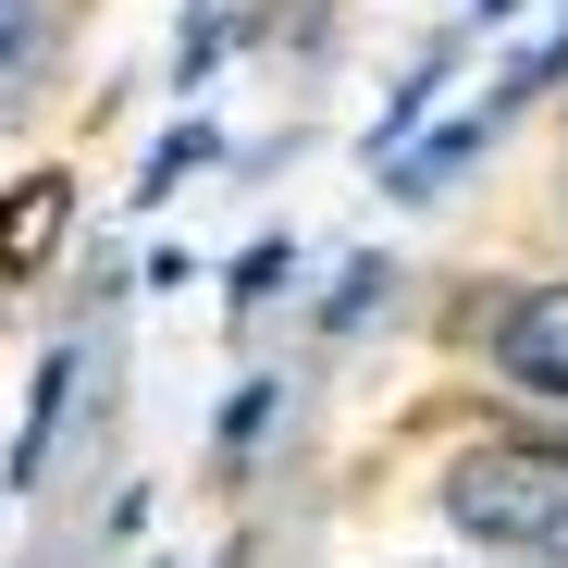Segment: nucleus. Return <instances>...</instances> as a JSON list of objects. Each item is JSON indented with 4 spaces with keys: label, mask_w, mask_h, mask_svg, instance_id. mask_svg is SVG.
<instances>
[{
    "label": "nucleus",
    "mask_w": 568,
    "mask_h": 568,
    "mask_svg": "<svg viewBox=\"0 0 568 568\" xmlns=\"http://www.w3.org/2000/svg\"><path fill=\"white\" fill-rule=\"evenodd\" d=\"M445 519L507 568H568V445H544V433L457 445L445 457Z\"/></svg>",
    "instance_id": "nucleus-1"
},
{
    "label": "nucleus",
    "mask_w": 568,
    "mask_h": 568,
    "mask_svg": "<svg viewBox=\"0 0 568 568\" xmlns=\"http://www.w3.org/2000/svg\"><path fill=\"white\" fill-rule=\"evenodd\" d=\"M483 358H495V384L568 408V284H531V297H507L495 334H483Z\"/></svg>",
    "instance_id": "nucleus-2"
},
{
    "label": "nucleus",
    "mask_w": 568,
    "mask_h": 568,
    "mask_svg": "<svg viewBox=\"0 0 568 568\" xmlns=\"http://www.w3.org/2000/svg\"><path fill=\"white\" fill-rule=\"evenodd\" d=\"M62 211H74V185H62V173H26L13 199H0V284H26V272L50 260V235H62Z\"/></svg>",
    "instance_id": "nucleus-3"
},
{
    "label": "nucleus",
    "mask_w": 568,
    "mask_h": 568,
    "mask_svg": "<svg viewBox=\"0 0 568 568\" xmlns=\"http://www.w3.org/2000/svg\"><path fill=\"white\" fill-rule=\"evenodd\" d=\"M38 50H50V0H0V87H13Z\"/></svg>",
    "instance_id": "nucleus-4"
},
{
    "label": "nucleus",
    "mask_w": 568,
    "mask_h": 568,
    "mask_svg": "<svg viewBox=\"0 0 568 568\" xmlns=\"http://www.w3.org/2000/svg\"><path fill=\"white\" fill-rule=\"evenodd\" d=\"M199 161H211V124H173V136L149 149V185H136V199H173V185L199 173Z\"/></svg>",
    "instance_id": "nucleus-5"
},
{
    "label": "nucleus",
    "mask_w": 568,
    "mask_h": 568,
    "mask_svg": "<svg viewBox=\"0 0 568 568\" xmlns=\"http://www.w3.org/2000/svg\"><path fill=\"white\" fill-rule=\"evenodd\" d=\"M272 284H284V247H247V272H235V310H260Z\"/></svg>",
    "instance_id": "nucleus-6"
},
{
    "label": "nucleus",
    "mask_w": 568,
    "mask_h": 568,
    "mask_svg": "<svg viewBox=\"0 0 568 568\" xmlns=\"http://www.w3.org/2000/svg\"><path fill=\"white\" fill-rule=\"evenodd\" d=\"M483 13H507V0H483Z\"/></svg>",
    "instance_id": "nucleus-7"
}]
</instances>
